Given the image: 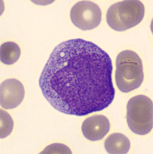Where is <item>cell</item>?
Wrapping results in <instances>:
<instances>
[{"mask_svg": "<svg viewBox=\"0 0 153 154\" xmlns=\"http://www.w3.org/2000/svg\"><path fill=\"white\" fill-rule=\"evenodd\" d=\"M21 51L17 44L13 42L4 43L0 48V59L6 65H13L20 58Z\"/></svg>", "mask_w": 153, "mask_h": 154, "instance_id": "9c48e42d", "label": "cell"}, {"mask_svg": "<svg viewBox=\"0 0 153 154\" xmlns=\"http://www.w3.org/2000/svg\"><path fill=\"white\" fill-rule=\"evenodd\" d=\"M144 14V6L140 1L125 0L109 7L106 14V21L112 29L123 31L139 24Z\"/></svg>", "mask_w": 153, "mask_h": 154, "instance_id": "3957f363", "label": "cell"}, {"mask_svg": "<svg viewBox=\"0 0 153 154\" xmlns=\"http://www.w3.org/2000/svg\"><path fill=\"white\" fill-rule=\"evenodd\" d=\"M1 138L6 137L13 130V122L10 115L2 110H1Z\"/></svg>", "mask_w": 153, "mask_h": 154, "instance_id": "30bf717a", "label": "cell"}, {"mask_svg": "<svg viewBox=\"0 0 153 154\" xmlns=\"http://www.w3.org/2000/svg\"><path fill=\"white\" fill-rule=\"evenodd\" d=\"M105 149L109 154H125L130 148V142L128 138L122 134H112L106 139Z\"/></svg>", "mask_w": 153, "mask_h": 154, "instance_id": "ba28073f", "label": "cell"}, {"mask_svg": "<svg viewBox=\"0 0 153 154\" xmlns=\"http://www.w3.org/2000/svg\"><path fill=\"white\" fill-rule=\"evenodd\" d=\"M110 123L108 118L102 115L89 117L84 121L82 125L83 134L91 141L102 139L110 130Z\"/></svg>", "mask_w": 153, "mask_h": 154, "instance_id": "52a82bcc", "label": "cell"}, {"mask_svg": "<svg viewBox=\"0 0 153 154\" xmlns=\"http://www.w3.org/2000/svg\"><path fill=\"white\" fill-rule=\"evenodd\" d=\"M127 121L133 132L144 135L153 128V102L143 95L136 96L130 99L127 105Z\"/></svg>", "mask_w": 153, "mask_h": 154, "instance_id": "277c9868", "label": "cell"}, {"mask_svg": "<svg viewBox=\"0 0 153 154\" xmlns=\"http://www.w3.org/2000/svg\"><path fill=\"white\" fill-rule=\"evenodd\" d=\"M72 22L83 30H91L100 24L102 12L100 7L89 1H82L75 4L70 11Z\"/></svg>", "mask_w": 153, "mask_h": 154, "instance_id": "5b68a950", "label": "cell"}, {"mask_svg": "<svg viewBox=\"0 0 153 154\" xmlns=\"http://www.w3.org/2000/svg\"><path fill=\"white\" fill-rule=\"evenodd\" d=\"M112 61L104 50L81 38L57 46L39 80L43 96L55 109L86 116L107 108L114 99Z\"/></svg>", "mask_w": 153, "mask_h": 154, "instance_id": "6da1fadb", "label": "cell"}, {"mask_svg": "<svg viewBox=\"0 0 153 154\" xmlns=\"http://www.w3.org/2000/svg\"><path fill=\"white\" fill-rule=\"evenodd\" d=\"M46 149L47 151L43 152H46V153H72L69 148L62 144H53L48 146Z\"/></svg>", "mask_w": 153, "mask_h": 154, "instance_id": "8fae6325", "label": "cell"}, {"mask_svg": "<svg viewBox=\"0 0 153 154\" xmlns=\"http://www.w3.org/2000/svg\"><path fill=\"white\" fill-rule=\"evenodd\" d=\"M25 90L21 82L9 79L3 82L0 86V104L6 109L18 106L24 100Z\"/></svg>", "mask_w": 153, "mask_h": 154, "instance_id": "8992f818", "label": "cell"}, {"mask_svg": "<svg viewBox=\"0 0 153 154\" xmlns=\"http://www.w3.org/2000/svg\"><path fill=\"white\" fill-rule=\"evenodd\" d=\"M115 81L120 91L129 92L140 87L144 79L141 59L136 53L125 50L116 57Z\"/></svg>", "mask_w": 153, "mask_h": 154, "instance_id": "7a4b0ae2", "label": "cell"}]
</instances>
